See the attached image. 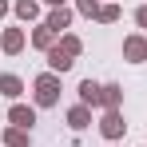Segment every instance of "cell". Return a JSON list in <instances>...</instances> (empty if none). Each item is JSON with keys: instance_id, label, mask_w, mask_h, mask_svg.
Instances as JSON below:
<instances>
[{"instance_id": "5b68a950", "label": "cell", "mask_w": 147, "mask_h": 147, "mask_svg": "<svg viewBox=\"0 0 147 147\" xmlns=\"http://www.w3.org/2000/svg\"><path fill=\"white\" fill-rule=\"evenodd\" d=\"M80 92H84V99H88V103H99V96H103V92H99L96 84H84Z\"/></svg>"}, {"instance_id": "277c9868", "label": "cell", "mask_w": 147, "mask_h": 147, "mask_svg": "<svg viewBox=\"0 0 147 147\" xmlns=\"http://www.w3.org/2000/svg\"><path fill=\"white\" fill-rule=\"evenodd\" d=\"M103 131H107V135H119V131H123V123H119V115H115V111L103 119Z\"/></svg>"}, {"instance_id": "6da1fadb", "label": "cell", "mask_w": 147, "mask_h": 147, "mask_svg": "<svg viewBox=\"0 0 147 147\" xmlns=\"http://www.w3.org/2000/svg\"><path fill=\"white\" fill-rule=\"evenodd\" d=\"M36 96H40V103H56V80H52V76H44V80L36 84Z\"/></svg>"}, {"instance_id": "ba28073f", "label": "cell", "mask_w": 147, "mask_h": 147, "mask_svg": "<svg viewBox=\"0 0 147 147\" xmlns=\"http://www.w3.org/2000/svg\"><path fill=\"white\" fill-rule=\"evenodd\" d=\"M68 119H72V127H84V123H88V111H84V107H76Z\"/></svg>"}, {"instance_id": "3957f363", "label": "cell", "mask_w": 147, "mask_h": 147, "mask_svg": "<svg viewBox=\"0 0 147 147\" xmlns=\"http://www.w3.org/2000/svg\"><path fill=\"white\" fill-rule=\"evenodd\" d=\"M0 88H4V96H20V80H16V76H4Z\"/></svg>"}, {"instance_id": "8fae6325", "label": "cell", "mask_w": 147, "mask_h": 147, "mask_svg": "<svg viewBox=\"0 0 147 147\" xmlns=\"http://www.w3.org/2000/svg\"><path fill=\"white\" fill-rule=\"evenodd\" d=\"M139 24H143V28H147V8H143V12H139Z\"/></svg>"}, {"instance_id": "7a4b0ae2", "label": "cell", "mask_w": 147, "mask_h": 147, "mask_svg": "<svg viewBox=\"0 0 147 147\" xmlns=\"http://www.w3.org/2000/svg\"><path fill=\"white\" fill-rule=\"evenodd\" d=\"M12 123L16 127H32V111L28 107H12Z\"/></svg>"}, {"instance_id": "9c48e42d", "label": "cell", "mask_w": 147, "mask_h": 147, "mask_svg": "<svg viewBox=\"0 0 147 147\" xmlns=\"http://www.w3.org/2000/svg\"><path fill=\"white\" fill-rule=\"evenodd\" d=\"M4 48H8V52L20 48V32H8V36H4Z\"/></svg>"}, {"instance_id": "52a82bcc", "label": "cell", "mask_w": 147, "mask_h": 147, "mask_svg": "<svg viewBox=\"0 0 147 147\" xmlns=\"http://www.w3.org/2000/svg\"><path fill=\"white\" fill-rule=\"evenodd\" d=\"M64 24H68V12H56V16H52V20H48V28H52V32H60V28H64Z\"/></svg>"}, {"instance_id": "8992f818", "label": "cell", "mask_w": 147, "mask_h": 147, "mask_svg": "<svg viewBox=\"0 0 147 147\" xmlns=\"http://www.w3.org/2000/svg\"><path fill=\"white\" fill-rule=\"evenodd\" d=\"M68 64H72V60H68V52H52V68H60V72H64V68H68Z\"/></svg>"}, {"instance_id": "7c38bea8", "label": "cell", "mask_w": 147, "mask_h": 147, "mask_svg": "<svg viewBox=\"0 0 147 147\" xmlns=\"http://www.w3.org/2000/svg\"><path fill=\"white\" fill-rule=\"evenodd\" d=\"M52 4H60V0H52Z\"/></svg>"}, {"instance_id": "30bf717a", "label": "cell", "mask_w": 147, "mask_h": 147, "mask_svg": "<svg viewBox=\"0 0 147 147\" xmlns=\"http://www.w3.org/2000/svg\"><path fill=\"white\" fill-rule=\"evenodd\" d=\"M127 56L139 60V56H143V44H139V40H127Z\"/></svg>"}]
</instances>
